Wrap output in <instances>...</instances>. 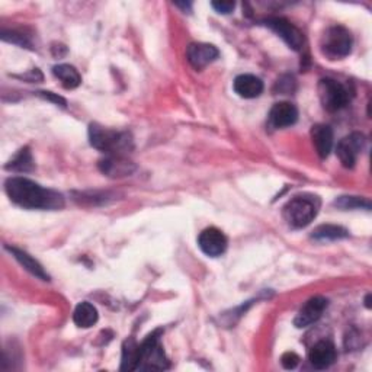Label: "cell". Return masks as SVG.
<instances>
[{"mask_svg": "<svg viewBox=\"0 0 372 372\" xmlns=\"http://www.w3.org/2000/svg\"><path fill=\"white\" fill-rule=\"evenodd\" d=\"M312 140L317 154L326 159L333 149V131L329 125L317 124L312 128Z\"/></svg>", "mask_w": 372, "mask_h": 372, "instance_id": "cell-16", "label": "cell"}, {"mask_svg": "<svg viewBox=\"0 0 372 372\" xmlns=\"http://www.w3.org/2000/svg\"><path fill=\"white\" fill-rule=\"evenodd\" d=\"M281 363L285 369H294L299 363V356L294 352H287L281 358Z\"/></svg>", "mask_w": 372, "mask_h": 372, "instance_id": "cell-24", "label": "cell"}, {"mask_svg": "<svg viewBox=\"0 0 372 372\" xmlns=\"http://www.w3.org/2000/svg\"><path fill=\"white\" fill-rule=\"evenodd\" d=\"M263 23L272 29L274 32H277L278 36L295 51H299L302 50L304 47V36L302 32L295 28L291 22H288L287 19L284 18H269V19H265Z\"/></svg>", "mask_w": 372, "mask_h": 372, "instance_id": "cell-8", "label": "cell"}, {"mask_svg": "<svg viewBox=\"0 0 372 372\" xmlns=\"http://www.w3.org/2000/svg\"><path fill=\"white\" fill-rule=\"evenodd\" d=\"M320 206H321L320 198L316 195H310V193L297 195L287 202L282 216L289 227L304 228L317 217Z\"/></svg>", "mask_w": 372, "mask_h": 372, "instance_id": "cell-3", "label": "cell"}, {"mask_svg": "<svg viewBox=\"0 0 372 372\" xmlns=\"http://www.w3.org/2000/svg\"><path fill=\"white\" fill-rule=\"evenodd\" d=\"M334 206L342 210H354V208H371V202L368 199H362L359 196H341L334 201Z\"/></svg>", "mask_w": 372, "mask_h": 372, "instance_id": "cell-22", "label": "cell"}, {"mask_svg": "<svg viewBox=\"0 0 372 372\" xmlns=\"http://www.w3.org/2000/svg\"><path fill=\"white\" fill-rule=\"evenodd\" d=\"M2 40L4 41H8V43H14V44H18V46H22V47H29L31 43L26 40L25 36H22V33H18V32H8V31H4L2 32Z\"/></svg>", "mask_w": 372, "mask_h": 372, "instance_id": "cell-23", "label": "cell"}, {"mask_svg": "<svg viewBox=\"0 0 372 372\" xmlns=\"http://www.w3.org/2000/svg\"><path fill=\"white\" fill-rule=\"evenodd\" d=\"M329 306V301L324 297H313L310 298L304 306L301 307V310L298 312L297 317L294 319V324L298 329H304V327H309L313 323H316L324 313V310Z\"/></svg>", "mask_w": 372, "mask_h": 372, "instance_id": "cell-10", "label": "cell"}, {"mask_svg": "<svg viewBox=\"0 0 372 372\" xmlns=\"http://www.w3.org/2000/svg\"><path fill=\"white\" fill-rule=\"evenodd\" d=\"M198 246L207 256L218 257L227 250V238L221 230L210 227L199 234Z\"/></svg>", "mask_w": 372, "mask_h": 372, "instance_id": "cell-9", "label": "cell"}, {"mask_svg": "<svg viewBox=\"0 0 372 372\" xmlns=\"http://www.w3.org/2000/svg\"><path fill=\"white\" fill-rule=\"evenodd\" d=\"M97 319H99V314L93 304H90L87 301L78 304L75 313H73V321L78 327L89 329L97 323Z\"/></svg>", "mask_w": 372, "mask_h": 372, "instance_id": "cell-18", "label": "cell"}, {"mask_svg": "<svg viewBox=\"0 0 372 372\" xmlns=\"http://www.w3.org/2000/svg\"><path fill=\"white\" fill-rule=\"evenodd\" d=\"M6 250L11 252V255H14V257L28 270V272H31L33 277H37V278H40L43 281H50V277L44 270V267L36 259H33L32 256H29L26 252L19 250L16 248H11V246H6Z\"/></svg>", "mask_w": 372, "mask_h": 372, "instance_id": "cell-17", "label": "cell"}, {"mask_svg": "<svg viewBox=\"0 0 372 372\" xmlns=\"http://www.w3.org/2000/svg\"><path fill=\"white\" fill-rule=\"evenodd\" d=\"M99 169L100 172L110 178H124L129 176L135 171V166L132 161L125 159V156L107 154L105 159L99 161Z\"/></svg>", "mask_w": 372, "mask_h": 372, "instance_id": "cell-12", "label": "cell"}, {"mask_svg": "<svg viewBox=\"0 0 372 372\" xmlns=\"http://www.w3.org/2000/svg\"><path fill=\"white\" fill-rule=\"evenodd\" d=\"M53 75L61 82L64 89H76L82 83V76L70 64H57L53 67Z\"/></svg>", "mask_w": 372, "mask_h": 372, "instance_id": "cell-19", "label": "cell"}, {"mask_svg": "<svg viewBox=\"0 0 372 372\" xmlns=\"http://www.w3.org/2000/svg\"><path fill=\"white\" fill-rule=\"evenodd\" d=\"M160 333L156 330L149 334L142 345L137 346V356H135L134 371H153V369H167L169 362L164 356L163 348L160 345Z\"/></svg>", "mask_w": 372, "mask_h": 372, "instance_id": "cell-4", "label": "cell"}, {"mask_svg": "<svg viewBox=\"0 0 372 372\" xmlns=\"http://www.w3.org/2000/svg\"><path fill=\"white\" fill-rule=\"evenodd\" d=\"M233 89L240 97L253 99L263 92V82L253 75H240L234 79Z\"/></svg>", "mask_w": 372, "mask_h": 372, "instance_id": "cell-15", "label": "cell"}, {"mask_svg": "<svg viewBox=\"0 0 372 372\" xmlns=\"http://www.w3.org/2000/svg\"><path fill=\"white\" fill-rule=\"evenodd\" d=\"M336 348L329 341H320L317 342L309 352L310 363L316 369H326L336 361Z\"/></svg>", "mask_w": 372, "mask_h": 372, "instance_id": "cell-14", "label": "cell"}, {"mask_svg": "<svg viewBox=\"0 0 372 372\" xmlns=\"http://www.w3.org/2000/svg\"><path fill=\"white\" fill-rule=\"evenodd\" d=\"M352 36L351 32L341 25L330 26L326 29L321 38V51L330 60L344 58L351 54L352 50Z\"/></svg>", "mask_w": 372, "mask_h": 372, "instance_id": "cell-5", "label": "cell"}, {"mask_svg": "<svg viewBox=\"0 0 372 372\" xmlns=\"http://www.w3.org/2000/svg\"><path fill=\"white\" fill-rule=\"evenodd\" d=\"M211 6L218 12V14H223V15H227V14H231L235 8V4L234 2H213Z\"/></svg>", "mask_w": 372, "mask_h": 372, "instance_id": "cell-25", "label": "cell"}, {"mask_svg": "<svg viewBox=\"0 0 372 372\" xmlns=\"http://www.w3.org/2000/svg\"><path fill=\"white\" fill-rule=\"evenodd\" d=\"M298 110L291 102H278L269 112V124L274 128H287L297 122Z\"/></svg>", "mask_w": 372, "mask_h": 372, "instance_id": "cell-13", "label": "cell"}, {"mask_svg": "<svg viewBox=\"0 0 372 372\" xmlns=\"http://www.w3.org/2000/svg\"><path fill=\"white\" fill-rule=\"evenodd\" d=\"M8 171H14V172H19V174H26L31 172L33 169V160H32V154L29 152L28 147L22 149L18 152V154L6 164Z\"/></svg>", "mask_w": 372, "mask_h": 372, "instance_id": "cell-21", "label": "cell"}, {"mask_svg": "<svg viewBox=\"0 0 372 372\" xmlns=\"http://www.w3.org/2000/svg\"><path fill=\"white\" fill-rule=\"evenodd\" d=\"M349 235L348 230L341 227V225H333V224H324L317 227L312 238L320 242H330V240H341V239H346Z\"/></svg>", "mask_w": 372, "mask_h": 372, "instance_id": "cell-20", "label": "cell"}, {"mask_svg": "<svg viewBox=\"0 0 372 372\" xmlns=\"http://www.w3.org/2000/svg\"><path fill=\"white\" fill-rule=\"evenodd\" d=\"M218 55H220V51L217 50V47L211 46V44H206V43L191 44L186 51L189 64L196 70L206 69L208 64H211L213 61H216L218 58Z\"/></svg>", "mask_w": 372, "mask_h": 372, "instance_id": "cell-11", "label": "cell"}, {"mask_svg": "<svg viewBox=\"0 0 372 372\" xmlns=\"http://www.w3.org/2000/svg\"><path fill=\"white\" fill-rule=\"evenodd\" d=\"M365 146V137L361 132H352L342 139L336 147V154L339 157L342 166L352 169Z\"/></svg>", "mask_w": 372, "mask_h": 372, "instance_id": "cell-7", "label": "cell"}, {"mask_svg": "<svg viewBox=\"0 0 372 372\" xmlns=\"http://www.w3.org/2000/svg\"><path fill=\"white\" fill-rule=\"evenodd\" d=\"M89 140L92 147L107 154L125 156L134 149L132 137L129 132L110 129L99 124H90Z\"/></svg>", "mask_w": 372, "mask_h": 372, "instance_id": "cell-2", "label": "cell"}, {"mask_svg": "<svg viewBox=\"0 0 372 372\" xmlns=\"http://www.w3.org/2000/svg\"><path fill=\"white\" fill-rule=\"evenodd\" d=\"M5 189L14 204L26 210H60L64 207V198L60 192L43 188L26 178H9Z\"/></svg>", "mask_w": 372, "mask_h": 372, "instance_id": "cell-1", "label": "cell"}, {"mask_svg": "<svg viewBox=\"0 0 372 372\" xmlns=\"http://www.w3.org/2000/svg\"><path fill=\"white\" fill-rule=\"evenodd\" d=\"M43 97H46V99H48V100H53V102L54 104H60L61 107H65V100L63 99V97H60V96H57V95H54V93H51V92H38Z\"/></svg>", "mask_w": 372, "mask_h": 372, "instance_id": "cell-26", "label": "cell"}, {"mask_svg": "<svg viewBox=\"0 0 372 372\" xmlns=\"http://www.w3.org/2000/svg\"><path fill=\"white\" fill-rule=\"evenodd\" d=\"M317 89L320 102L329 112L339 111L349 102V90L334 79H321Z\"/></svg>", "mask_w": 372, "mask_h": 372, "instance_id": "cell-6", "label": "cell"}]
</instances>
